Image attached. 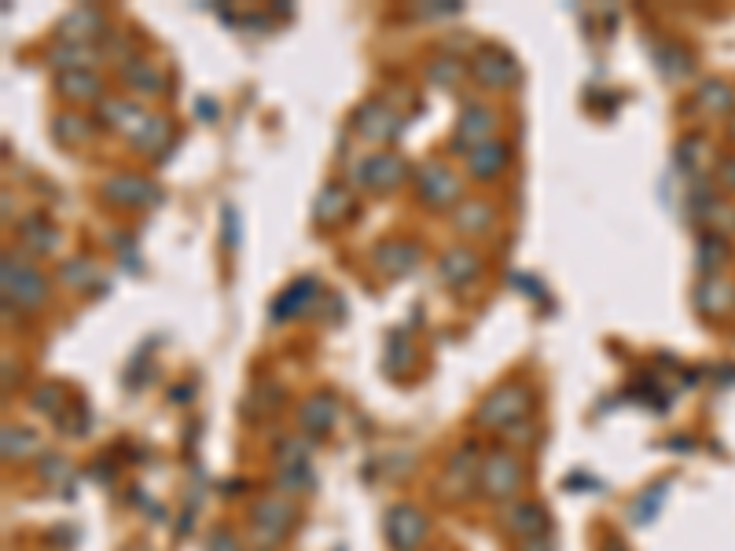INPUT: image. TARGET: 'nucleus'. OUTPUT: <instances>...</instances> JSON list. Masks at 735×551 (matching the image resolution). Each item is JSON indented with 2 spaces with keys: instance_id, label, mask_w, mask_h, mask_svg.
Wrapping results in <instances>:
<instances>
[{
  "instance_id": "1",
  "label": "nucleus",
  "mask_w": 735,
  "mask_h": 551,
  "mask_svg": "<svg viewBox=\"0 0 735 551\" xmlns=\"http://www.w3.org/2000/svg\"><path fill=\"white\" fill-rule=\"evenodd\" d=\"M0 291H4V305H15L23 313H34L48 302L45 272L15 254H4L0 261Z\"/></svg>"
},
{
  "instance_id": "2",
  "label": "nucleus",
  "mask_w": 735,
  "mask_h": 551,
  "mask_svg": "<svg viewBox=\"0 0 735 551\" xmlns=\"http://www.w3.org/2000/svg\"><path fill=\"white\" fill-rule=\"evenodd\" d=\"M533 412V390L526 383H504L475 408V427L482 430H504L519 427L522 419Z\"/></svg>"
},
{
  "instance_id": "3",
  "label": "nucleus",
  "mask_w": 735,
  "mask_h": 551,
  "mask_svg": "<svg viewBox=\"0 0 735 551\" xmlns=\"http://www.w3.org/2000/svg\"><path fill=\"white\" fill-rule=\"evenodd\" d=\"M522 482H526V467H522V460L515 452L508 449L486 452L482 471H478V493L497 500V504H508L511 496L522 489Z\"/></svg>"
},
{
  "instance_id": "4",
  "label": "nucleus",
  "mask_w": 735,
  "mask_h": 551,
  "mask_svg": "<svg viewBox=\"0 0 735 551\" xmlns=\"http://www.w3.org/2000/svg\"><path fill=\"white\" fill-rule=\"evenodd\" d=\"M383 533H386V544L394 551H419L430 533V522L419 507L394 504L383 515Z\"/></svg>"
},
{
  "instance_id": "5",
  "label": "nucleus",
  "mask_w": 735,
  "mask_h": 551,
  "mask_svg": "<svg viewBox=\"0 0 735 551\" xmlns=\"http://www.w3.org/2000/svg\"><path fill=\"white\" fill-rule=\"evenodd\" d=\"M294 522H298V511H294L291 500H280V496H265V500H258L254 511H250L254 540L265 544V548H269V544H280V540L294 529Z\"/></svg>"
},
{
  "instance_id": "6",
  "label": "nucleus",
  "mask_w": 735,
  "mask_h": 551,
  "mask_svg": "<svg viewBox=\"0 0 735 551\" xmlns=\"http://www.w3.org/2000/svg\"><path fill=\"white\" fill-rule=\"evenodd\" d=\"M353 177H357L361 188L383 195V192H394L397 184L408 177V166H405V158L394 155V151H375V155H368V158L357 162Z\"/></svg>"
},
{
  "instance_id": "7",
  "label": "nucleus",
  "mask_w": 735,
  "mask_h": 551,
  "mask_svg": "<svg viewBox=\"0 0 735 551\" xmlns=\"http://www.w3.org/2000/svg\"><path fill=\"white\" fill-rule=\"evenodd\" d=\"M416 192L427 206H456L460 203V177L445 162H423L412 173Z\"/></svg>"
},
{
  "instance_id": "8",
  "label": "nucleus",
  "mask_w": 735,
  "mask_h": 551,
  "mask_svg": "<svg viewBox=\"0 0 735 551\" xmlns=\"http://www.w3.org/2000/svg\"><path fill=\"white\" fill-rule=\"evenodd\" d=\"M471 74L482 89H508L519 78V63L504 45H486L478 48L475 59H471Z\"/></svg>"
},
{
  "instance_id": "9",
  "label": "nucleus",
  "mask_w": 735,
  "mask_h": 551,
  "mask_svg": "<svg viewBox=\"0 0 735 551\" xmlns=\"http://www.w3.org/2000/svg\"><path fill=\"white\" fill-rule=\"evenodd\" d=\"M482 460L486 452L478 449L475 441H464V449L456 452L453 460L445 463V474H441V489L456 500H464L478 489V471H482Z\"/></svg>"
},
{
  "instance_id": "10",
  "label": "nucleus",
  "mask_w": 735,
  "mask_h": 551,
  "mask_svg": "<svg viewBox=\"0 0 735 551\" xmlns=\"http://www.w3.org/2000/svg\"><path fill=\"white\" fill-rule=\"evenodd\" d=\"M493 129H497V114L489 111L486 103H464V111H460V118H456L453 147H460L464 155H471L475 147L497 140Z\"/></svg>"
},
{
  "instance_id": "11",
  "label": "nucleus",
  "mask_w": 735,
  "mask_h": 551,
  "mask_svg": "<svg viewBox=\"0 0 735 551\" xmlns=\"http://www.w3.org/2000/svg\"><path fill=\"white\" fill-rule=\"evenodd\" d=\"M548 511L533 500H508L500 504V529L515 540H530V537H544L548 533Z\"/></svg>"
},
{
  "instance_id": "12",
  "label": "nucleus",
  "mask_w": 735,
  "mask_h": 551,
  "mask_svg": "<svg viewBox=\"0 0 735 551\" xmlns=\"http://www.w3.org/2000/svg\"><path fill=\"white\" fill-rule=\"evenodd\" d=\"M103 199L114 206H133V210H140V206L159 203L162 192L147 177H140V173H114V177L103 180Z\"/></svg>"
},
{
  "instance_id": "13",
  "label": "nucleus",
  "mask_w": 735,
  "mask_h": 551,
  "mask_svg": "<svg viewBox=\"0 0 735 551\" xmlns=\"http://www.w3.org/2000/svg\"><path fill=\"white\" fill-rule=\"evenodd\" d=\"M353 129H357V136H364V140L383 144V140H394L397 136L401 114H397L386 100H368L357 107V114H353Z\"/></svg>"
},
{
  "instance_id": "14",
  "label": "nucleus",
  "mask_w": 735,
  "mask_h": 551,
  "mask_svg": "<svg viewBox=\"0 0 735 551\" xmlns=\"http://www.w3.org/2000/svg\"><path fill=\"white\" fill-rule=\"evenodd\" d=\"M438 276H441V283H445V287L460 291V287H467V283H475L478 276H482V254H478V250H471L467 243H460V247H449L438 258Z\"/></svg>"
},
{
  "instance_id": "15",
  "label": "nucleus",
  "mask_w": 735,
  "mask_h": 551,
  "mask_svg": "<svg viewBox=\"0 0 735 551\" xmlns=\"http://www.w3.org/2000/svg\"><path fill=\"white\" fill-rule=\"evenodd\" d=\"M339 397L328 394V390H317L313 397H306L302 405H298V427L306 430L309 438H320V434H328L335 423H339Z\"/></svg>"
},
{
  "instance_id": "16",
  "label": "nucleus",
  "mask_w": 735,
  "mask_h": 551,
  "mask_svg": "<svg viewBox=\"0 0 735 551\" xmlns=\"http://www.w3.org/2000/svg\"><path fill=\"white\" fill-rule=\"evenodd\" d=\"M96 114H100V125L118 129V133H125L129 140H133V136L140 133V125L147 122L144 107L133 100H125V96H103V100L96 103Z\"/></svg>"
},
{
  "instance_id": "17",
  "label": "nucleus",
  "mask_w": 735,
  "mask_h": 551,
  "mask_svg": "<svg viewBox=\"0 0 735 551\" xmlns=\"http://www.w3.org/2000/svg\"><path fill=\"white\" fill-rule=\"evenodd\" d=\"M103 12L96 4H78L74 12L63 15V23H59V41H70V45H89L96 37L103 34Z\"/></svg>"
},
{
  "instance_id": "18",
  "label": "nucleus",
  "mask_w": 735,
  "mask_h": 551,
  "mask_svg": "<svg viewBox=\"0 0 735 551\" xmlns=\"http://www.w3.org/2000/svg\"><path fill=\"white\" fill-rule=\"evenodd\" d=\"M372 261L383 276H408L419 265V247L412 239H383L372 250Z\"/></svg>"
},
{
  "instance_id": "19",
  "label": "nucleus",
  "mask_w": 735,
  "mask_h": 551,
  "mask_svg": "<svg viewBox=\"0 0 735 551\" xmlns=\"http://www.w3.org/2000/svg\"><path fill=\"white\" fill-rule=\"evenodd\" d=\"M317 291L320 283L313 280V276H302V280H294L287 291L272 302V320H291V316H302L313 309V302H317Z\"/></svg>"
},
{
  "instance_id": "20",
  "label": "nucleus",
  "mask_w": 735,
  "mask_h": 551,
  "mask_svg": "<svg viewBox=\"0 0 735 551\" xmlns=\"http://www.w3.org/2000/svg\"><path fill=\"white\" fill-rule=\"evenodd\" d=\"M350 210H353L350 192H346L342 184H324L317 195V203H313V221H317L320 228H331V225H339V221H346Z\"/></svg>"
},
{
  "instance_id": "21",
  "label": "nucleus",
  "mask_w": 735,
  "mask_h": 551,
  "mask_svg": "<svg viewBox=\"0 0 735 551\" xmlns=\"http://www.w3.org/2000/svg\"><path fill=\"white\" fill-rule=\"evenodd\" d=\"M464 158H467L471 177H475V180H493V177H500V173H504L511 151H508V144H504V140H489V144L475 147V151H471V155H464Z\"/></svg>"
},
{
  "instance_id": "22",
  "label": "nucleus",
  "mask_w": 735,
  "mask_h": 551,
  "mask_svg": "<svg viewBox=\"0 0 735 551\" xmlns=\"http://www.w3.org/2000/svg\"><path fill=\"white\" fill-rule=\"evenodd\" d=\"M56 92L74 103H100L103 81L92 70H70V74H56Z\"/></svg>"
},
{
  "instance_id": "23",
  "label": "nucleus",
  "mask_w": 735,
  "mask_h": 551,
  "mask_svg": "<svg viewBox=\"0 0 735 551\" xmlns=\"http://www.w3.org/2000/svg\"><path fill=\"white\" fill-rule=\"evenodd\" d=\"M122 81L140 96H159L162 92V70L147 59H125L122 67Z\"/></svg>"
},
{
  "instance_id": "24",
  "label": "nucleus",
  "mask_w": 735,
  "mask_h": 551,
  "mask_svg": "<svg viewBox=\"0 0 735 551\" xmlns=\"http://www.w3.org/2000/svg\"><path fill=\"white\" fill-rule=\"evenodd\" d=\"M19 232H23V247L34 250V254H52L59 243V232L52 228V221L45 214L26 217L23 225H19Z\"/></svg>"
},
{
  "instance_id": "25",
  "label": "nucleus",
  "mask_w": 735,
  "mask_h": 551,
  "mask_svg": "<svg viewBox=\"0 0 735 551\" xmlns=\"http://www.w3.org/2000/svg\"><path fill=\"white\" fill-rule=\"evenodd\" d=\"M728 305H732V287L724 280H717V276H710V280H702L695 287V309L702 316H721Z\"/></svg>"
},
{
  "instance_id": "26",
  "label": "nucleus",
  "mask_w": 735,
  "mask_h": 551,
  "mask_svg": "<svg viewBox=\"0 0 735 551\" xmlns=\"http://www.w3.org/2000/svg\"><path fill=\"white\" fill-rule=\"evenodd\" d=\"M92 52L89 45H70V41H56V45L48 48V63L59 70V74H70V70H89L92 63Z\"/></svg>"
},
{
  "instance_id": "27",
  "label": "nucleus",
  "mask_w": 735,
  "mask_h": 551,
  "mask_svg": "<svg viewBox=\"0 0 735 551\" xmlns=\"http://www.w3.org/2000/svg\"><path fill=\"white\" fill-rule=\"evenodd\" d=\"M453 221L464 236H478V232H486V228L493 225V206L478 203V199H467V203L456 206Z\"/></svg>"
},
{
  "instance_id": "28",
  "label": "nucleus",
  "mask_w": 735,
  "mask_h": 551,
  "mask_svg": "<svg viewBox=\"0 0 735 551\" xmlns=\"http://www.w3.org/2000/svg\"><path fill=\"white\" fill-rule=\"evenodd\" d=\"M52 136H56V144H63V147L89 144L92 125H89V118H81V114H56V118H52Z\"/></svg>"
},
{
  "instance_id": "29",
  "label": "nucleus",
  "mask_w": 735,
  "mask_h": 551,
  "mask_svg": "<svg viewBox=\"0 0 735 551\" xmlns=\"http://www.w3.org/2000/svg\"><path fill=\"white\" fill-rule=\"evenodd\" d=\"M655 63H658V74H662V78L677 81L691 70V52L673 45V41H662V45L655 48Z\"/></svg>"
},
{
  "instance_id": "30",
  "label": "nucleus",
  "mask_w": 735,
  "mask_h": 551,
  "mask_svg": "<svg viewBox=\"0 0 735 551\" xmlns=\"http://www.w3.org/2000/svg\"><path fill=\"white\" fill-rule=\"evenodd\" d=\"M173 136V125L170 118H162V114H147V122L140 125V133L133 136V144L144 151V155H155V151H162V144Z\"/></svg>"
},
{
  "instance_id": "31",
  "label": "nucleus",
  "mask_w": 735,
  "mask_h": 551,
  "mask_svg": "<svg viewBox=\"0 0 735 551\" xmlns=\"http://www.w3.org/2000/svg\"><path fill=\"white\" fill-rule=\"evenodd\" d=\"M666 489H669V482H655V485H647L644 493L636 496L633 507H629V518H633L636 526H647V522H651V518H655L658 511H662Z\"/></svg>"
},
{
  "instance_id": "32",
  "label": "nucleus",
  "mask_w": 735,
  "mask_h": 551,
  "mask_svg": "<svg viewBox=\"0 0 735 551\" xmlns=\"http://www.w3.org/2000/svg\"><path fill=\"white\" fill-rule=\"evenodd\" d=\"M4 460H26L41 449V438H37L30 427H4Z\"/></svg>"
},
{
  "instance_id": "33",
  "label": "nucleus",
  "mask_w": 735,
  "mask_h": 551,
  "mask_svg": "<svg viewBox=\"0 0 735 551\" xmlns=\"http://www.w3.org/2000/svg\"><path fill=\"white\" fill-rule=\"evenodd\" d=\"M728 258V247H724V236H702L699 239V250H695V265L699 272L710 280L713 272L721 269V261Z\"/></svg>"
},
{
  "instance_id": "34",
  "label": "nucleus",
  "mask_w": 735,
  "mask_h": 551,
  "mask_svg": "<svg viewBox=\"0 0 735 551\" xmlns=\"http://www.w3.org/2000/svg\"><path fill=\"white\" fill-rule=\"evenodd\" d=\"M309 452H313V438H287L276 449V463H280V471L309 467Z\"/></svg>"
},
{
  "instance_id": "35",
  "label": "nucleus",
  "mask_w": 735,
  "mask_h": 551,
  "mask_svg": "<svg viewBox=\"0 0 735 551\" xmlns=\"http://www.w3.org/2000/svg\"><path fill=\"white\" fill-rule=\"evenodd\" d=\"M30 405L37 408V412H48V416H59L63 408H67V390L59 383H45L37 386L34 394H30Z\"/></svg>"
},
{
  "instance_id": "36",
  "label": "nucleus",
  "mask_w": 735,
  "mask_h": 551,
  "mask_svg": "<svg viewBox=\"0 0 735 551\" xmlns=\"http://www.w3.org/2000/svg\"><path fill=\"white\" fill-rule=\"evenodd\" d=\"M59 276H63V283H70V287H78V291H89L92 283L100 280V269H96L89 258H78V261H67V265L59 269Z\"/></svg>"
},
{
  "instance_id": "37",
  "label": "nucleus",
  "mask_w": 735,
  "mask_h": 551,
  "mask_svg": "<svg viewBox=\"0 0 735 551\" xmlns=\"http://www.w3.org/2000/svg\"><path fill=\"white\" fill-rule=\"evenodd\" d=\"M728 103H732V92H728V85H721V81H706V85L695 92V107H699V111L721 114Z\"/></svg>"
},
{
  "instance_id": "38",
  "label": "nucleus",
  "mask_w": 735,
  "mask_h": 551,
  "mask_svg": "<svg viewBox=\"0 0 735 551\" xmlns=\"http://www.w3.org/2000/svg\"><path fill=\"white\" fill-rule=\"evenodd\" d=\"M427 78L434 81V85H456V81L464 78V63L453 56H445V59H434L427 70Z\"/></svg>"
},
{
  "instance_id": "39",
  "label": "nucleus",
  "mask_w": 735,
  "mask_h": 551,
  "mask_svg": "<svg viewBox=\"0 0 735 551\" xmlns=\"http://www.w3.org/2000/svg\"><path fill=\"white\" fill-rule=\"evenodd\" d=\"M280 401H283L280 386H254V405H250V412H254V419H265L276 412Z\"/></svg>"
},
{
  "instance_id": "40",
  "label": "nucleus",
  "mask_w": 735,
  "mask_h": 551,
  "mask_svg": "<svg viewBox=\"0 0 735 551\" xmlns=\"http://www.w3.org/2000/svg\"><path fill=\"white\" fill-rule=\"evenodd\" d=\"M412 357H416V349H412V342H408L405 335H390L386 338V372L394 368V360H401V364H412Z\"/></svg>"
},
{
  "instance_id": "41",
  "label": "nucleus",
  "mask_w": 735,
  "mask_h": 551,
  "mask_svg": "<svg viewBox=\"0 0 735 551\" xmlns=\"http://www.w3.org/2000/svg\"><path fill=\"white\" fill-rule=\"evenodd\" d=\"M276 485H283V489L298 493V489H309V485H313V478H309V467H291V471L276 474Z\"/></svg>"
},
{
  "instance_id": "42",
  "label": "nucleus",
  "mask_w": 735,
  "mask_h": 551,
  "mask_svg": "<svg viewBox=\"0 0 735 551\" xmlns=\"http://www.w3.org/2000/svg\"><path fill=\"white\" fill-rule=\"evenodd\" d=\"M41 474H45L48 482H63L70 474V463L63 456H56V452H48V456H41Z\"/></svg>"
},
{
  "instance_id": "43",
  "label": "nucleus",
  "mask_w": 735,
  "mask_h": 551,
  "mask_svg": "<svg viewBox=\"0 0 735 551\" xmlns=\"http://www.w3.org/2000/svg\"><path fill=\"white\" fill-rule=\"evenodd\" d=\"M221 217H225V243H228V250H236L239 247V217H236V210H232V206H225V210H221Z\"/></svg>"
},
{
  "instance_id": "44",
  "label": "nucleus",
  "mask_w": 735,
  "mask_h": 551,
  "mask_svg": "<svg viewBox=\"0 0 735 551\" xmlns=\"http://www.w3.org/2000/svg\"><path fill=\"white\" fill-rule=\"evenodd\" d=\"M206 551H239V540L228 529H217L214 537L206 540Z\"/></svg>"
},
{
  "instance_id": "45",
  "label": "nucleus",
  "mask_w": 735,
  "mask_h": 551,
  "mask_svg": "<svg viewBox=\"0 0 735 551\" xmlns=\"http://www.w3.org/2000/svg\"><path fill=\"white\" fill-rule=\"evenodd\" d=\"M419 15H427V19H441V15H460V4H453V0H438V4H423L419 8Z\"/></svg>"
},
{
  "instance_id": "46",
  "label": "nucleus",
  "mask_w": 735,
  "mask_h": 551,
  "mask_svg": "<svg viewBox=\"0 0 735 551\" xmlns=\"http://www.w3.org/2000/svg\"><path fill=\"white\" fill-rule=\"evenodd\" d=\"M515 551H555V540L544 533V537H530V540H519V548Z\"/></svg>"
},
{
  "instance_id": "47",
  "label": "nucleus",
  "mask_w": 735,
  "mask_h": 551,
  "mask_svg": "<svg viewBox=\"0 0 735 551\" xmlns=\"http://www.w3.org/2000/svg\"><path fill=\"white\" fill-rule=\"evenodd\" d=\"M721 184H728V188L735 192V155L721 162Z\"/></svg>"
},
{
  "instance_id": "48",
  "label": "nucleus",
  "mask_w": 735,
  "mask_h": 551,
  "mask_svg": "<svg viewBox=\"0 0 735 551\" xmlns=\"http://www.w3.org/2000/svg\"><path fill=\"white\" fill-rule=\"evenodd\" d=\"M603 551H629V548L622 544V537H607L603 540Z\"/></svg>"
},
{
  "instance_id": "49",
  "label": "nucleus",
  "mask_w": 735,
  "mask_h": 551,
  "mask_svg": "<svg viewBox=\"0 0 735 551\" xmlns=\"http://www.w3.org/2000/svg\"><path fill=\"white\" fill-rule=\"evenodd\" d=\"M199 114H203V118H214V103H210V100H199Z\"/></svg>"
},
{
  "instance_id": "50",
  "label": "nucleus",
  "mask_w": 735,
  "mask_h": 551,
  "mask_svg": "<svg viewBox=\"0 0 735 551\" xmlns=\"http://www.w3.org/2000/svg\"><path fill=\"white\" fill-rule=\"evenodd\" d=\"M728 129H732V140H735V118H732V125H728Z\"/></svg>"
}]
</instances>
